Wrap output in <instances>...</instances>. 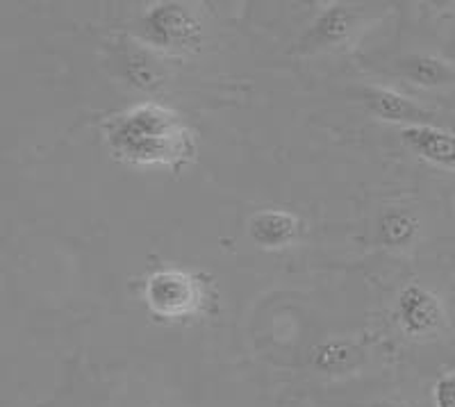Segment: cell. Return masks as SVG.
I'll return each instance as SVG.
<instances>
[{
	"mask_svg": "<svg viewBox=\"0 0 455 407\" xmlns=\"http://www.w3.org/2000/svg\"><path fill=\"white\" fill-rule=\"evenodd\" d=\"M105 144L121 164L180 173L196 162V134L169 105L146 100L105 124Z\"/></svg>",
	"mask_w": 455,
	"mask_h": 407,
	"instance_id": "cell-1",
	"label": "cell"
},
{
	"mask_svg": "<svg viewBox=\"0 0 455 407\" xmlns=\"http://www.w3.org/2000/svg\"><path fill=\"white\" fill-rule=\"evenodd\" d=\"M141 299L150 315L162 321L192 319L210 303L203 275L178 267L157 268L146 275Z\"/></svg>",
	"mask_w": 455,
	"mask_h": 407,
	"instance_id": "cell-2",
	"label": "cell"
},
{
	"mask_svg": "<svg viewBox=\"0 0 455 407\" xmlns=\"http://www.w3.org/2000/svg\"><path fill=\"white\" fill-rule=\"evenodd\" d=\"M146 44L166 55L196 52L203 44L201 16L185 3L162 0L144 12Z\"/></svg>",
	"mask_w": 455,
	"mask_h": 407,
	"instance_id": "cell-3",
	"label": "cell"
},
{
	"mask_svg": "<svg viewBox=\"0 0 455 407\" xmlns=\"http://www.w3.org/2000/svg\"><path fill=\"white\" fill-rule=\"evenodd\" d=\"M398 323L408 337L433 335L444 321L440 299L421 284H405L398 294Z\"/></svg>",
	"mask_w": 455,
	"mask_h": 407,
	"instance_id": "cell-4",
	"label": "cell"
},
{
	"mask_svg": "<svg viewBox=\"0 0 455 407\" xmlns=\"http://www.w3.org/2000/svg\"><path fill=\"white\" fill-rule=\"evenodd\" d=\"M300 235V219L287 210H259L249 219V237L267 251L294 246Z\"/></svg>",
	"mask_w": 455,
	"mask_h": 407,
	"instance_id": "cell-5",
	"label": "cell"
},
{
	"mask_svg": "<svg viewBox=\"0 0 455 407\" xmlns=\"http://www.w3.org/2000/svg\"><path fill=\"white\" fill-rule=\"evenodd\" d=\"M401 141L430 164L455 169V134L435 125H405Z\"/></svg>",
	"mask_w": 455,
	"mask_h": 407,
	"instance_id": "cell-6",
	"label": "cell"
},
{
	"mask_svg": "<svg viewBox=\"0 0 455 407\" xmlns=\"http://www.w3.org/2000/svg\"><path fill=\"white\" fill-rule=\"evenodd\" d=\"M364 103L371 109L376 116L383 121H392V124H405V125H433L430 119L433 114L426 112L417 103L403 96V93L394 92V89L385 87H369L364 89Z\"/></svg>",
	"mask_w": 455,
	"mask_h": 407,
	"instance_id": "cell-7",
	"label": "cell"
},
{
	"mask_svg": "<svg viewBox=\"0 0 455 407\" xmlns=\"http://www.w3.org/2000/svg\"><path fill=\"white\" fill-rule=\"evenodd\" d=\"M401 76L419 87H442L455 80V68L449 62L433 55H410L398 64Z\"/></svg>",
	"mask_w": 455,
	"mask_h": 407,
	"instance_id": "cell-8",
	"label": "cell"
},
{
	"mask_svg": "<svg viewBox=\"0 0 455 407\" xmlns=\"http://www.w3.org/2000/svg\"><path fill=\"white\" fill-rule=\"evenodd\" d=\"M357 14L348 7L332 5L316 19L315 28L310 32V42L316 46H332V44L344 42L353 30H355Z\"/></svg>",
	"mask_w": 455,
	"mask_h": 407,
	"instance_id": "cell-9",
	"label": "cell"
},
{
	"mask_svg": "<svg viewBox=\"0 0 455 407\" xmlns=\"http://www.w3.org/2000/svg\"><path fill=\"white\" fill-rule=\"evenodd\" d=\"M125 77L132 87L148 93L157 92L164 84V76H162L157 62L144 51H135L125 57Z\"/></svg>",
	"mask_w": 455,
	"mask_h": 407,
	"instance_id": "cell-10",
	"label": "cell"
},
{
	"mask_svg": "<svg viewBox=\"0 0 455 407\" xmlns=\"http://www.w3.org/2000/svg\"><path fill=\"white\" fill-rule=\"evenodd\" d=\"M419 232V221L405 211H389L387 217L380 221V239L389 248H403L412 243V239Z\"/></svg>",
	"mask_w": 455,
	"mask_h": 407,
	"instance_id": "cell-11",
	"label": "cell"
},
{
	"mask_svg": "<svg viewBox=\"0 0 455 407\" xmlns=\"http://www.w3.org/2000/svg\"><path fill=\"white\" fill-rule=\"evenodd\" d=\"M357 357V351L351 344L339 339L323 341L312 351V364L319 371H341Z\"/></svg>",
	"mask_w": 455,
	"mask_h": 407,
	"instance_id": "cell-12",
	"label": "cell"
},
{
	"mask_svg": "<svg viewBox=\"0 0 455 407\" xmlns=\"http://www.w3.org/2000/svg\"><path fill=\"white\" fill-rule=\"evenodd\" d=\"M435 407H455V373H446L433 389Z\"/></svg>",
	"mask_w": 455,
	"mask_h": 407,
	"instance_id": "cell-13",
	"label": "cell"
},
{
	"mask_svg": "<svg viewBox=\"0 0 455 407\" xmlns=\"http://www.w3.org/2000/svg\"><path fill=\"white\" fill-rule=\"evenodd\" d=\"M371 407H405L401 403H392V401H383V403H373Z\"/></svg>",
	"mask_w": 455,
	"mask_h": 407,
	"instance_id": "cell-14",
	"label": "cell"
}]
</instances>
